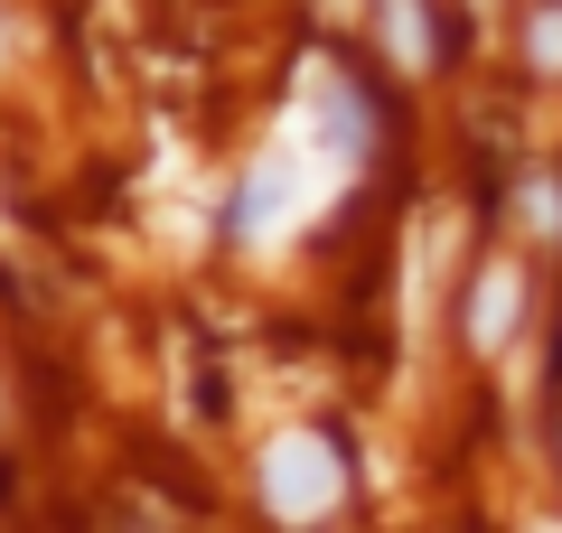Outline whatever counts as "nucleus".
Segmentation results:
<instances>
[{
    "instance_id": "obj_1",
    "label": "nucleus",
    "mask_w": 562,
    "mask_h": 533,
    "mask_svg": "<svg viewBox=\"0 0 562 533\" xmlns=\"http://www.w3.org/2000/svg\"><path fill=\"white\" fill-rule=\"evenodd\" d=\"M254 477H262V506H272L281 524H319V514L338 506V487H347V477H338V450H328L319 431H281L272 450H262Z\"/></svg>"
},
{
    "instance_id": "obj_2",
    "label": "nucleus",
    "mask_w": 562,
    "mask_h": 533,
    "mask_svg": "<svg viewBox=\"0 0 562 533\" xmlns=\"http://www.w3.org/2000/svg\"><path fill=\"white\" fill-rule=\"evenodd\" d=\"M301 206H310V169L281 150V159H262V169L244 178L235 235H244V243H272V235H291V225H301Z\"/></svg>"
},
{
    "instance_id": "obj_3",
    "label": "nucleus",
    "mask_w": 562,
    "mask_h": 533,
    "mask_svg": "<svg viewBox=\"0 0 562 533\" xmlns=\"http://www.w3.org/2000/svg\"><path fill=\"white\" fill-rule=\"evenodd\" d=\"M310 103H319V122H328V150H338V159H357L366 150V94H357V84H347V76H328V66H319V76H310Z\"/></svg>"
},
{
    "instance_id": "obj_4",
    "label": "nucleus",
    "mask_w": 562,
    "mask_h": 533,
    "mask_svg": "<svg viewBox=\"0 0 562 533\" xmlns=\"http://www.w3.org/2000/svg\"><path fill=\"white\" fill-rule=\"evenodd\" d=\"M516 309H525L516 272H506V262H487L479 291H469V337H479V347H506V337H516Z\"/></svg>"
},
{
    "instance_id": "obj_5",
    "label": "nucleus",
    "mask_w": 562,
    "mask_h": 533,
    "mask_svg": "<svg viewBox=\"0 0 562 533\" xmlns=\"http://www.w3.org/2000/svg\"><path fill=\"white\" fill-rule=\"evenodd\" d=\"M384 47H394L403 66L431 57V20H422V0H384Z\"/></svg>"
},
{
    "instance_id": "obj_6",
    "label": "nucleus",
    "mask_w": 562,
    "mask_h": 533,
    "mask_svg": "<svg viewBox=\"0 0 562 533\" xmlns=\"http://www.w3.org/2000/svg\"><path fill=\"white\" fill-rule=\"evenodd\" d=\"M525 47H535V66H562V10H543V20H535V38H525Z\"/></svg>"
},
{
    "instance_id": "obj_7",
    "label": "nucleus",
    "mask_w": 562,
    "mask_h": 533,
    "mask_svg": "<svg viewBox=\"0 0 562 533\" xmlns=\"http://www.w3.org/2000/svg\"><path fill=\"white\" fill-rule=\"evenodd\" d=\"M535 533H562V524H535Z\"/></svg>"
}]
</instances>
